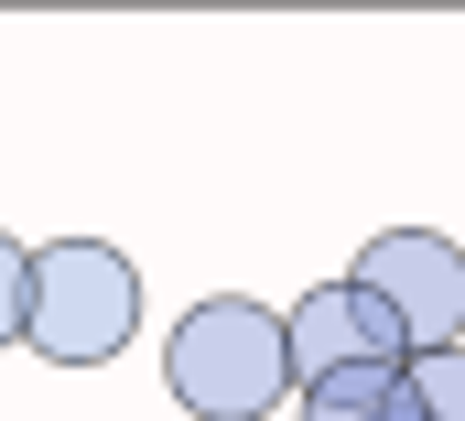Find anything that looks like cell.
<instances>
[{
  "instance_id": "6da1fadb",
  "label": "cell",
  "mask_w": 465,
  "mask_h": 421,
  "mask_svg": "<svg viewBox=\"0 0 465 421\" xmlns=\"http://www.w3.org/2000/svg\"><path fill=\"white\" fill-rule=\"evenodd\" d=\"M163 389L195 421H260V411H282V389H303V378H292L282 314L249 303V292H217V303H195L163 335Z\"/></svg>"
},
{
  "instance_id": "7a4b0ae2",
  "label": "cell",
  "mask_w": 465,
  "mask_h": 421,
  "mask_svg": "<svg viewBox=\"0 0 465 421\" xmlns=\"http://www.w3.org/2000/svg\"><path fill=\"white\" fill-rule=\"evenodd\" d=\"M130 335H141V270L119 259L109 238H54V249H33V314H22V346H33V357H54V367H109Z\"/></svg>"
},
{
  "instance_id": "3957f363",
  "label": "cell",
  "mask_w": 465,
  "mask_h": 421,
  "mask_svg": "<svg viewBox=\"0 0 465 421\" xmlns=\"http://www.w3.org/2000/svg\"><path fill=\"white\" fill-rule=\"evenodd\" d=\"M347 281L401 324L411 357H455L465 346V249L455 238H433V227H379V238L357 249Z\"/></svg>"
},
{
  "instance_id": "277c9868",
  "label": "cell",
  "mask_w": 465,
  "mask_h": 421,
  "mask_svg": "<svg viewBox=\"0 0 465 421\" xmlns=\"http://www.w3.org/2000/svg\"><path fill=\"white\" fill-rule=\"evenodd\" d=\"M282 335H292V378H303V389H314V378H336V367H411L401 324L379 314L357 281H314V292L282 314Z\"/></svg>"
},
{
  "instance_id": "5b68a950",
  "label": "cell",
  "mask_w": 465,
  "mask_h": 421,
  "mask_svg": "<svg viewBox=\"0 0 465 421\" xmlns=\"http://www.w3.org/2000/svg\"><path fill=\"white\" fill-rule=\"evenodd\" d=\"M303 421H422L411 367H336L303 389Z\"/></svg>"
},
{
  "instance_id": "8992f818",
  "label": "cell",
  "mask_w": 465,
  "mask_h": 421,
  "mask_svg": "<svg viewBox=\"0 0 465 421\" xmlns=\"http://www.w3.org/2000/svg\"><path fill=\"white\" fill-rule=\"evenodd\" d=\"M411 389H422V421H465V346L455 357H411Z\"/></svg>"
},
{
  "instance_id": "52a82bcc",
  "label": "cell",
  "mask_w": 465,
  "mask_h": 421,
  "mask_svg": "<svg viewBox=\"0 0 465 421\" xmlns=\"http://www.w3.org/2000/svg\"><path fill=\"white\" fill-rule=\"evenodd\" d=\"M22 314H33V249L0 238V346H22Z\"/></svg>"
}]
</instances>
